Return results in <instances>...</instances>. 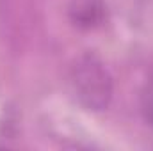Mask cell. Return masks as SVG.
<instances>
[{"mask_svg": "<svg viewBox=\"0 0 153 151\" xmlns=\"http://www.w3.org/2000/svg\"><path fill=\"white\" fill-rule=\"evenodd\" d=\"M70 87L76 101L93 112L109 109L114 94V82L105 64L94 53H84L70 70Z\"/></svg>", "mask_w": 153, "mask_h": 151, "instance_id": "6da1fadb", "label": "cell"}, {"mask_svg": "<svg viewBox=\"0 0 153 151\" xmlns=\"http://www.w3.org/2000/svg\"><path fill=\"white\" fill-rule=\"evenodd\" d=\"M107 11L103 0H71L70 18L78 29H94L105 21Z\"/></svg>", "mask_w": 153, "mask_h": 151, "instance_id": "7a4b0ae2", "label": "cell"}, {"mask_svg": "<svg viewBox=\"0 0 153 151\" xmlns=\"http://www.w3.org/2000/svg\"><path fill=\"white\" fill-rule=\"evenodd\" d=\"M143 112L146 115V121L153 126V75L146 85L144 94H143Z\"/></svg>", "mask_w": 153, "mask_h": 151, "instance_id": "3957f363", "label": "cell"}]
</instances>
